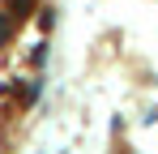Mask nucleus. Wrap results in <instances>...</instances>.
<instances>
[{"label":"nucleus","mask_w":158,"mask_h":154,"mask_svg":"<svg viewBox=\"0 0 158 154\" xmlns=\"http://www.w3.org/2000/svg\"><path fill=\"white\" fill-rule=\"evenodd\" d=\"M13 26H17V17H13L9 9H0V47H4V43L13 39Z\"/></svg>","instance_id":"nucleus-1"},{"label":"nucleus","mask_w":158,"mask_h":154,"mask_svg":"<svg viewBox=\"0 0 158 154\" xmlns=\"http://www.w3.org/2000/svg\"><path fill=\"white\" fill-rule=\"evenodd\" d=\"M4 9L22 22V17H30V9H34V0H4Z\"/></svg>","instance_id":"nucleus-2"},{"label":"nucleus","mask_w":158,"mask_h":154,"mask_svg":"<svg viewBox=\"0 0 158 154\" xmlns=\"http://www.w3.org/2000/svg\"><path fill=\"white\" fill-rule=\"evenodd\" d=\"M22 103H26V107L39 103V86H22Z\"/></svg>","instance_id":"nucleus-3"},{"label":"nucleus","mask_w":158,"mask_h":154,"mask_svg":"<svg viewBox=\"0 0 158 154\" xmlns=\"http://www.w3.org/2000/svg\"><path fill=\"white\" fill-rule=\"evenodd\" d=\"M43 60H47V43H39V47L30 51V64H43Z\"/></svg>","instance_id":"nucleus-4"}]
</instances>
